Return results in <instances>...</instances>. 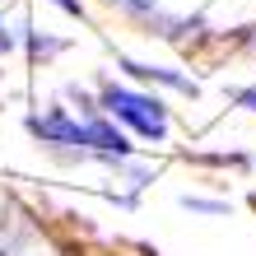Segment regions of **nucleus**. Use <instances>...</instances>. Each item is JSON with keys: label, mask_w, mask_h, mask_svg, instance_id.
<instances>
[{"label": "nucleus", "mask_w": 256, "mask_h": 256, "mask_svg": "<svg viewBox=\"0 0 256 256\" xmlns=\"http://www.w3.org/2000/svg\"><path fill=\"white\" fill-rule=\"evenodd\" d=\"M52 5L66 10V14H74V19H84V5H80V0H52Z\"/></svg>", "instance_id": "obj_6"}, {"label": "nucleus", "mask_w": 256, "mask_h": 256, "mask_svg": "<svg viewBox=\"0 0 256 256\" xmlns=\"http://www.w3.org/2000/svg\"><path fill=\"white\" fill-rule=\"evenodd\" d=\"M80 135H84V149H94V154H102L108 163H122V158H130V140L122 130H116L112 122H102V116H94L88 112V122H80Z\"/></svg>", "instance_id": "obj_2"}, {"label": "nucleus", "mask_w": 256, "mask_h": 256, "mask_svg": "<svg viewBox=\"0 0 256 256\" xmlns=\"http://www.w3.org/2000/svg\"><path fill=\"white\" fill-rule=\"evenodd\" d=\"M182 205L186 210H200V214H224V210H228L224 200H205V196H182Z\"/></svg>", "instance_id": "obj_5"}, {"label": "nucleus", "mask_w": 256, "mask_h": 256, "mask_svg": "<svg viewBox=\"0 0 256 256\" xmlns=\"http://www.w3.org/2000/svg\"><path fill=\"white\" fill-rule=\"evenodd\" d=\"M126 74H135V80H149V84H168L177 88V94H196V80H186V74L177 70H163V66H140V61H122Z\"/></svg>", "instance_id": "obj_4"}, {"label": "nucleus", "mask_w": 256, "mask_h": 256, "mask_svg": "<svg viewBox=\"0 0 256 256\" xmlns=\"http://www.w3.org/2000/svg\"><path fill=\"white\" fill-rule=\"evenodd\" d=\"M98 112H108L112 122H126L135 135H144V140H168V126H172V116H168V108H163L158 98L135 94V88H122V84L102 88Z\"/></svg>", "instance_id": "obj_1"}, {"label": "nucleus", "mask_w": 256, "mask_h": 256, "mask_svg": "<svg viewBox=\"0 0 256 256\" xmlns=\"http://www.w3.org/2000/svg\"><path fill=\"white\" fill-rule=\"evenodd\" d=\"M238 108H247V112H256V88H242V94H238Z\"/></svg>", "instance_id": "obj_7"}, {"label": "nucleus", "mask_w": 256, "mask_h": 256, "mask_svg": "<svg viewBox=\"0 0 256 256\" xmlns=\"http://www.w3.org/2000/svg\"><path fill=\"white\" fill-rule=\"evenodd\" d=\"M0 256H5V247H0Z\"/></svg>", "instance_id": "obj_8"}, {"label": "nucleus", "mask_w": 256, "mask_h": 256, "mask_svg": "<svg viewBox=\"0 0 256 256\" xmlns=\"http://www.w3.org/2000/svg\"><path fill=\"white\" fill-rule=\"evenodd\" d=\"M28 130H33L42 144H70V149H84L80 122H74L66 108H52L47 116H28Z\"/></svg>", "instance_id": "obj_3"}]
</instances>
